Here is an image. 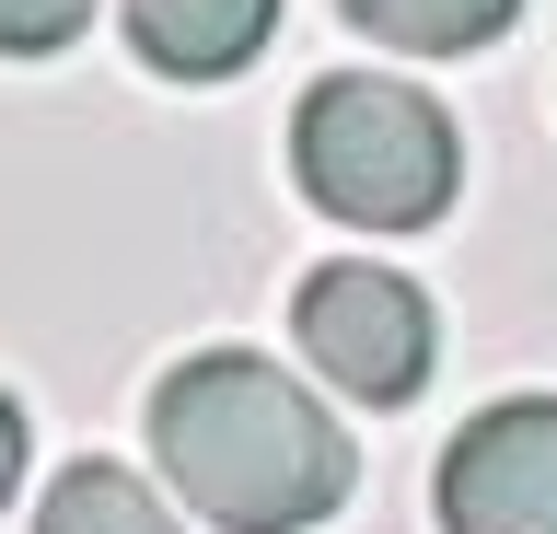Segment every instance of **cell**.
Returning a JSON list of instances; mask_svg holds the SVG:
<instances>
[{
    "instance_id": "6da1fadb",
    "label": "cell",
    "mask_w": 557,
    "mask_h": 534,
    "mask_svg": "<svg viewBox=\"0 0 557 534\" xmlns=\"http://www.w3.org/2000/svg\"><path fill=\"white\" fill-rule=\"evenodd\" d=\"M151 454H163V488L221 534H313L337 523L348 476H360L348 430L256 349L174 360L151 384Z\"/></svg>"
},
{
    "instance_id": "7a4b0ae2",
    "label": "cell",
    "mask_w": 557,
    "mask_h": 534,
    "mask_svg": "<svg viewBox=\"0 0 557 534\" xmlns=\"http://www.w3.org/2000/svg\"><path fill=\"white\" fill-rule=\"evenodd\" d=\"M290 175L325 221L348 233H430L465 186V140L453 116L395 71H337L313 82L302 116H290Z\"/></svg>"
},
{
    "instance_id": "3957f363",
    "label": "cell",
    "mask_w": 557,
    "mask_h": 534,
    "mask_svg": "<svg viewBox=\"0 0 557 534\" xmlns=\"http://www.w3.org/2000/svg\"><path fill=\"white\" fill-rule=\"evenodd\" d=\"M290 337H302V360L337 395H360V407H407V395L430 384V360H442L430 290H418L407 268H372V256L313 268V280L290 290Z\"/></svg>"
},
{
    "instance_id": "277c9868",
    "label": "cell",
    "mask_w": 557,
    "mask_h": 534,
    "mask_svg": "<svg viewBox=\"0 0 557 534\" xmlns=\"http://www.w3.org/2000/svg\"><path fill=\"white\" fill-rule=\"evenodd\" d=\"M442 534H557V395H499L442 454Z\"/></svg>"
},
{
    "instance_id": "5b68a950",
    "label": "cell",
    "mask_w": 557,
    "mask_h": 534,
    "mask_svg": "<svg viewBox=\"0 0 557 534\" xmlns=\"http://www.w3.org/2000/svg\"><path fill=\"white\" fill-rule=\"evenodd\" d=\"M116 12H128V47L163 82H233L278 36V0H116Z\"/></svg>"
},
{
    "instance_id": "8992f818",
    "label": "cell",
    "mask_w": 557,
    "mask_h": 534,
    "mask_svg": "<svg viewBox=\"0 0 557 534\" xmlns=\"http://www.w3.org/2000/svg\"><path fill=\"white\" fill-rule=\"evenodd\" d=\"M35 534H186V523L163 511V488H151V476H128V464L82 454V464H59V476H47V499H35Z\"/></svg>"
},
{
    "instance_id": "52a82bcc",
    "label": "cell",
    "mask_w": 557,
    "mask_h": 534,
    "mask_svg": "<svg viewBox=\"0 0 557 534\" xmlns=\"http://www.w3.org/2000/svg\"><path fill=\"white\" fill-rule=\"evenodd\" d=\"M337 12L372 47H395V59H465V47L522 24V0H337Z\"/></svg>"
},
{
    "instance_id": "ba28073f",
    "label": "cell",
    "mask_w": 557,
    "mask_h": 534,
    "mask_svg": "<svg viewBox=\"0 0 557 534\" xmlns=\"http://www.w3.org/2000/svg\"><path fill=\"white\" fill-rule=\"evenodd\" d=\"M94 24V0H0V59H59Z\"/></svg>"
},
{
    "instance_id": "9c48e42d",
    "label": "cell",
    "mask_w": 557,
    "mask_h": 534,
    "mask_svg": "<svg viewBox=\"0 0 557 534\" xmlns=\"http://www.w3.org/2000/svg\"><path fill=\"white\" fill-rule=\"evenodd\" d=\"M12 488H24V407L0 395V511H12Z\"/></svg>"
}]
</instances>
